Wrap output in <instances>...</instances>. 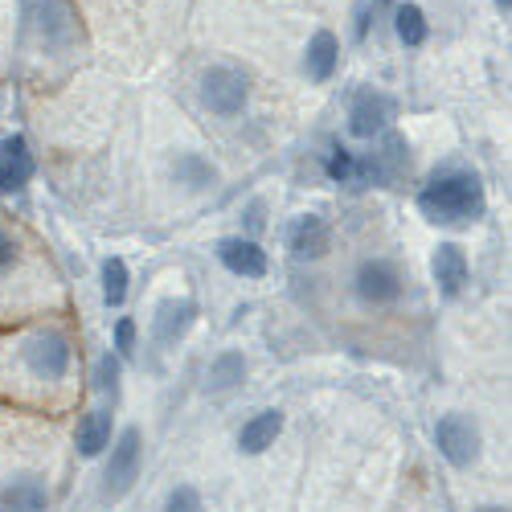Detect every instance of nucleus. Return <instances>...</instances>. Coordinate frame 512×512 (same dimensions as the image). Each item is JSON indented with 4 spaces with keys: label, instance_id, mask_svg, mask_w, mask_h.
Returning a JSON list of instances; mask_svg holds the SVG:
<instances>
[{
    "label": "nucleus",
    "instance_id": "1",
    "mask_svg": "<svg viewBox=\"0 0 512 512\" xmlns=\"http://www.w3.org/2000/svg\"><path fill=\"white\" fill-rule=\"evenodd\" d=\"M418 209L426 222L435 226H459V222H476L484 213V185L476 173H443L418 193Z\"/></svg>",
    "mask_w": 512,
    "mask_h": 512
},
{
    "label": "nucleus",
    "instance_id": "2",
    "mask_svg": "<svg viewBox=\"0 0 512 512\" xmlns=\"http://www.w3.org/2000/svg\"><path fill=\"white\" fill-rule=\"evenodd\" d=\"M29 17L37 25L41 46H50V50H70L82 33L74 0H29Z\"/></svg>",
    "mask_w": 512,
    "mask_h": 512
},
{
    "label": "nucleus",
    "instance_id": "3",
    "mask_svg": "<svg viewBox=\"0 0 512 512\" xmlns=\"http://www.w3.org/2000/svg\"><path fill=\"white\" fill-rule=\"evenodd\" d=\"M246 99H250V78H246L242 70H234V66H213V70L201 74V103H205L213 115L230 119V115H238V111L246 107Z\"/></svg>",
    "mask_w": 512,
    "mask_h": 512
},
{
    "label": "nucleus",
    "instance_id": "4",
    "mask_svg": "<svg viewBox=\"0 0 512 512\" xmlns=\"http://www.w3.org/2000/svg\"><path fill=\"white\" fill-rule=\"evenodd\" d=\"M435 443L451 467H472L480 459V426L472 414H443L435 426Z\"/></svg>",
    "mask_w": 512,
    "mask_h": 512
},
{
    "label": "nucleus",
    "instance_id": "5",
    "mask_svg": "<svg viewBox=\"0 0 512 512\" xmlns=\"http://www.w3.org/2000/svg\"><path fill=\"white\" fill-rule=\"evenodd\" d=\"M353 287H357V295H361L365 304L386 308V304H394L398 295H402V271H398V263H390V259H365V263L357 267Z\"/></svg>",
    "mask_w": 512,
    "mask_h": 512
},
{
    "label": "nucleus",
    "instance_id": "6",
    "mask_svg": "<svg viewBox=\"0 0 512 512\" xmlns=\"http://www.w3.org/2000/svg\"><path fill=\"white\" fill-rule=\"evenodd\" d=\"M406 164H410L406 140H402V136H386V144H381L377 152L353 160V177H357L361 185H390Z\"/></svg>",
    "mask_w": 512,
    "mask_h": 512
},
{
    "label": "nucleus",
    "instance_id": "7",
    "mask_svg": "<svg viewBox=\"0 0 512 512\" xmlns=\"http://www.w3.org/2000/svg\"><path fill=\"white\" fill-rule=\"evenodd\" d=\"M25 365L41 381H62L70 369V340L62 332H37L25 345Z\"/></svg>",
    "mask_w": 512,
    "mask_h": 512
},
{
    "label": "nucleus",
    "instance_id": "8",
    "mask_svg": "<svg viewBox=\"0 0 512 512\" xmlns=\"http://www.w3.org/2000/svg\"><path fill=\"white\" fill-rule=\"evenodd\" d=\"M394 115H398V103H394L390 95L361 91V95L353 99V107H349V132L361 136V140H373V136H381V132H386V127L394 123Z\"/></svg>",
    "mask_w": 512,
    "mask_h": 512
},
{
    "label": "nucleus",
    "instance_id": "9",
    "mask_svg": "<svg viewBox=\"0 0 512 512\" xmlns=\"http://www.w3.org/2000/svg\"><path fill=\"white\" fill-rule=\"evenodd\" d=\"M140 431L136 426H127V431L119 435V443L111 447V463H107V496L115 500V496H123L127 488L136 484V476H140Z\"/></svg>",
    "mask_w": 512,
    "mask_h": 512
},
{
    "label": "nucleus",
    "instance_id": "10",
    "mask_svg": "<svg viewBox=\"0 0 512 512\" xmlns=\"http://www.w3.org/2000/svg\"><path fill=\"white\" fill-rule=\"evenodd\" d=\"M218 259H222V267L230 271V275H238V279H263L267 275V250L254 242V238H222L218 246Z\"/></svg>",
    "mask_w": 512,
    "mask_h": 512
},
{
    "label": "nucleus",
    "instance_id": "11",
    "mask_svg": "<svg viewBox=\"0 0 512 512\" xmlns=\"http://www.w3.org/2000/svg\"><path fill=\"white\" fill-rule=\"evenodd\" d=\"M287 250H291V259H300V263L324 259V254L332 250V230H328V222L320 218V213H304V218L287 230Z\"/></svg>",
    "mask_w": 512,
    "mask_h": 512
},
{
    "label": "nucleus",
    "instance_id": "12",
    "mask_svg": "<svg viewBox=\"0 0 512 512\" xmlns=\"http://www.w3.org/2000/svg\"><path fill=\"white\" fill-rule=\"evenodd\" d=\"M193 320H197V304L185 300V295H181V300H177V295H173V300H160L156 316H152V336L160 340V345H177V340L193 328Z\"/></svg>",
    "mask_w": 512,
    "mask_h": 512
},
{
    "label": "nucleus",
    "instance_id": "13",
    "mask_svg": "<svg viewBox=\"0 0 512 512\" xmlns=\"http://www.w3.org/2000/svg\"><path fill=\"white\" fill-rule=\"evenodd\" d=\"M29 181H33V152L25 136H9L0 144V189L13 193V189H25Z\"/></svg>",
    "mask_w": 512,
    "mask_h": 512
},
{
    "label": "nucleus",
    "instance_id": "14",
    "mask_svg": "<svg viewBox=\"0 0 512 512\" xmlns=\"http://www.w3.org/2000/svg\"><path fill=\"white\" fill-rule=\"evenodd\" d=\"M431 271H435V283L443 291V300H455L467 283V254L455 246V242H439L435 259H431Z\"/></svg>",
    "mask_w": 512,
    "mask_h": 512
},
{
    "label": "nucleus",
    "instance_id": "15",
    "mask_svg": "<svg viewBox=\"0 0 512 512\" xmlns=\"http://www.w3.org/2000/svg\"><path fill=\"white\" fill-rule=\"evenodd\" d=\"M50 492L37 476H17L0 488V512H46Z\"/></svg>",
    "mask_w": 512,
    "mask_h": 512
},
{
    "label": "nucleus",
    "instance_id": "16",
    "mask_svg": "<svg viewBox=\"0 0 512 512\" xmlns=\"http://www.w3.org/2000/svg\"><path fill=\"white\" fill-rule=\"evenodd\" d=\"M279 431H283V414H279V410H259V414H254V418L242 426V431H238V447H242L246 455H263L267 447H275Z\"/></svg>",
    "mask_w": 512,
    "mask_h": 512
},
{
    "label": "nucleus",
    "instance_id": "17",
    "mask_svg": "<svg viewBox=\"0 0 512 512\" xmlns=\"http://www.w3.org/2000/svg\"><path fill=\"white\" fill-rule=\"evenodd\" d=\"M336 62H340V41H336V33L320 29V33L308 41V54H304V74H308L312 82H328V78L336 74Z\"/></svg>",
    "mask_w": 512,
    "mask_h": 512
},
{
    "label": "nucleus",
    "instance_id": "18",
    "mask_svg": "<svg viewBox=\"0 0 512 512\" xmlns=\"http://www.w3.org/2000/svg\"><path fill=\"white\" fill-rule=\"evenodd\" d=\"M103 447H111V414L107 410H91L87 418L78 422V451L95 459Z\"/></svg>",
    "mask_w": 512,
    "mask_h": 512
},
{
    "label": "nucleus",
    "instance_id": "19",
    "mask_svg": "<svg viewBox=\"0 0 512 512\" xmlns=\"http://www.w3.org/2000/svg\"><path fill=\"white\" fill-rule=\"evenodd\" d=\"M173 177H177L185 189H209L213 181H218V168H213L205 156H197V152H185V156H177V164H173Z\"/></svg>",
    "mask_w": 512,
    "mask_h": 512
},
{
    "label": "nucleus",
    "instance_id": "20",
    "mask_svg": "<svg viewBox=\"0 0 512 512\" xmlns=\"http://www.w3.org/2000/svg\"><path fill=\"white\" fill-rule=\"evenodd\" d=\"M242 377H246V357H242V353H222L218 361L209 365L205 386H209L213 394H222V390H234Z\"/></svg>",
    "mask_w": 512,
    "mask_h": 512
},
{
    "label": "nucleus",
    "instance_id": "21",
    "mask_svg": "<svg viewBox=\"0 0 512 512\" xmlns=\"http://www.w3.org/2000/svg\"><path fill=\"white\" fill-rule=\"evenodd\" d=\"M394 29H398V41H402V46H410V50H418L426 41V33H431V29H426V13L418 5H398Z\"/></svg>",
    "mask_w": 512,
    "mask_h": 512
},
{
    "label": "nucleus",
    "instance_id": "22",
    "mask_svg": "<svg viewBox=\"0 0 512 512\" xmlns=\"http://www.w3.org/2000/svg\"><path fill=\"white\" fill-rule=\"evenodd\" d=\"M103 300L111 308H119L127 300V263L123 259H107L103 263Z\"/></svg>",
    "mask_w": 512,
    "mask_h": 512
},
{
    "label": "nucleus",
    "instance_id": "23",
    "mask_svg": "<svg viewBox=\"0 0 512 512\" xmlns=\"http://www.w3.org/2000/svg\"><path fill=\"white\" fill-rule=\"evenodd\" d=\"M95 390L99 394H115L119 390V357L115 353H103L95 361Z\"/></svg>",
    "mask_w": 512,
    "mask_h": 512
},
{
    "label": "nucleus",
    "instance_id": "24",
    "mask_svg": "<svg viewBox=\"0 0 512 512\" xmlns=\"http://www.w3.org/2000/svg\"><path fill=\"white\" fill-rule=\"evenodd\" d=\"M164 512H205L201 492H197V488H189V484L173 488V492H168V500H164Z\"/></svg>",
    "mask_w": 512,
    "mask_h": 512
},
{
    "label": "nucleus",
    "instance_id": "25",
    "mask_svg": "<svg viewBox=\"0 0 512 512\" xmlns=\"http://www.w3.org/2000/svg\"><path fill=\"white\" fill-rule=\"evenodd\" d=\"M324 168H328L332 181H349V177H353V152H349V148H332Z\"/></svg>",
    "mask_w": 512,
    "mask_h": 512
},
{
    "label": "nucleus",
    "instance_id": "26",
    "mask_svg": "<svg viewBox=\"0 0 512 512\" xmlns=\"http://www.w3.org/2000/svg\"><path fill=\"white\" fill-rule=\"evenodd\" d=\"M17 263H21V242L9 230H0V275H9Z\"/></svg>",
    "mask_w": 512,
    "mask_h": 512
},
{
    "label": "nucleus",
    "instance_id": "27",
    "mask_svg": "<svg viewBox=\"0 0 512 512\" xmlns=\"http://www.w3.org/2000/svg\"><path fill=\"white\" fill-rule=\"evenodd\" d=\"M132 345H136V324L119 320L115 324V353H132Z\"/></svg>",
    "mask_w": 512,
    "mask_h": 512
},
{
    "label": "nucleus",
    "instance_id": "28",
    "mask_svg": "<svg viewBox=\"0 0 512 512\" xmlns=\"http://www.w3.org/2000/svg\"><path fill=\"white\" fill-rule=\"evenodd\" d=\"M246 226H250V230H259V226H263V201H250V209H246Z\"/></svg>",
    "mask_w": 512,
    "mask_h": 512
},
{
    "label": "nucleus",
    "instance_id": "29",
    "mask_svg": "<svg viewBox=\"0 0 512 512\" xmlns=\"http://www.w3.org/2000/svg\"><path fill=\"white\" fill-rule=\"evenodd\" d=\"M480 512H508V508H500V504H484Z\"/></svg>",
    "mask_w": 512,
    "mask_h": 512
},
{
    "label": "nucleus",
    "instance_id": "30",
    "mask_svg": "<svg viewBox=\"0 0 512 512\" xmlns=\"http://www.w3.org/2000/svg\"><path fill=\"white\" fill-rule=\"evenodd\" d=\"M508 5H512V0H496V9H500V13H508Z\"/></svg>",
    "mask_w": 512,
    "mask_h": 512
},
{
    "label": "nucleus",
    "instance_id": "31",
    "mask_svg": "<svg viewBox=\"0 0 512 512\" xmlns=\"http://www.w3.org/2000/svg\"><path fill=\"white\" fill-rule=\"evenodd\" d=\"M377 5H390V0H377Z\"/></svg>",
    "mask_w": 512,
    "mask_h": 512
}]
</instances>
